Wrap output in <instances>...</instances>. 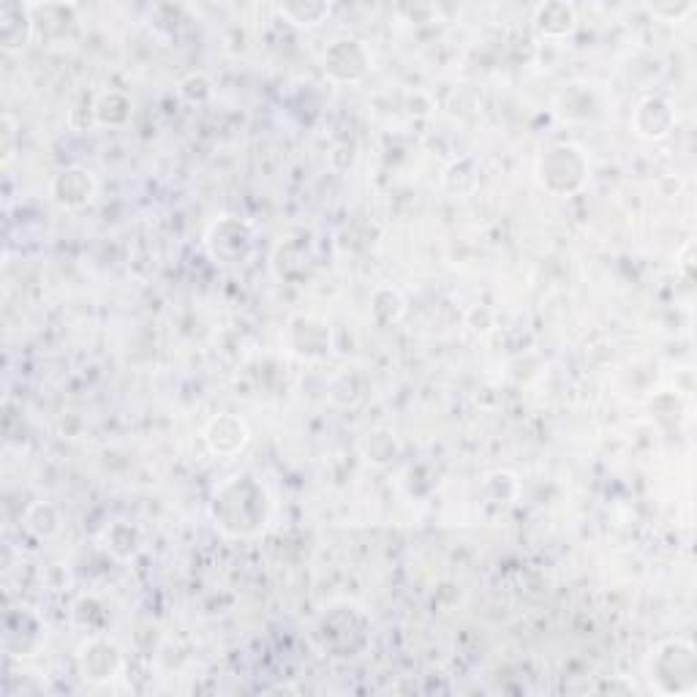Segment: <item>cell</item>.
Listing matches in <instances>:
<instances>
[{
    "label": "cell",
    "instance_id": "cell-7",
    "mask_svg": "<svg viewBox=\"0 0 697 697\" xmlns=\"http://www.w3.org/2000/svg\"><path fill=\"white\" fill-rule=\"evenodd\" d=\"M77 665L85 681L104 684V681H112V678L120 673V668H124V654H120V648L115 640L96 635V638L85 640L82 648H79Z\"/></svg>",
    "mask_w": 697,
    "mask_h": 697
},
{
    "label": "cell",
    "instance_id": "cell-18",
    "mask_svg": "<svg viewBox=\"0 0 697 697\" xmlns=\"http://www.w3.org/2000/svg\"><path fill=\"white\" fill-rule=\"evenodd\" d=\"M26 529L39 540H50L60 531V516L52 504L47 501H39V504L28 507L26 512Z\"/></svg>",
    "mask_w": 697,
    "mask_h": 697
},
{
    "label": "cell",
    "instance_id": "cell-15",
    "mask_svg": "<svg viewBox=\"0 0 697 697\" xmlns=\"http://www.w3.org/2000/svg\"><path fill=\"white\" fill-rule=\"evenodd\" d=\"M101 542H104V548L115 556V559L131 561L134 556L143 550V531L128 521L109 523L107 529H104Z\"/></svg>",
    "mask_w": 697,
    "mask_h": 697
},
{
    "label": "cell",
    "instance_id": "cell-9",
    "mask_svg": "<svg viewBox=\"0 0 697 697\" xmlns=\"http://www.w3.org/2000/svg\"><path fill=\"white\" fill-rule=\"evenodd\" d=\"M36 22L30 3L3 0L0 3V47L3 52H22L33 41Z\"/></svg>",
    "mask_w": 697,
    "mask_h": 697
},
{
    "label": "cell",
    "instance_id": "cell-10",
    "mask_svg": "<svg viewBox=\"0 0 697 697\" xmlns=\"http://www.w3.org/2000/svg\"><path fill=\"white\" fill-rule=\"evenodd\" d=\"M676 126V109L668 99L662 96H646L644 101H638L632 112V131L638 134L640 139H665Z\"/></svg>",
    "mask_w": 697,
    "mask_h": 697
},
{
    "label": "cell",
    "instance_id": "cell-12",
    "mask_svg": "<svg viewBox=\"0 0 697 697\" xmlns=\"http://www.w3.org/2000/svg\"><path fill=\"white\" fill-rule=\"evenodd\" d=\"M289 346L303 360H324L330 354V327L314 316H295L289 322Z\"/></svg>",
    "mask_w": 697,
    "mask_h": 697
},
{
    "label": "cell",
    "instance_id": "cell-19",
    "mask_svg": "<svg viewBox=\"0 0 697 697\" xmlns=\"http://www.w3.org/2000/svg\"><path fill=\"white\" fill-rule=\"evenodd\" d=\"M363 452L369 461L390 463L395 455H399V442L393 439V433L374 431V433H369V439L363 442Z\"/></svg>",
    "mask_w": 697,
    "mask_h": 697
},
{
    "label": "cell",
    "instance_id": "cell-17",
    "mask_svg": "<svg viewBox=\"0 0 697 697\" xmlns=\"http://www.w3.org/2000/svg\"><path fill=\"white\" fill-rule=\"evenodd\" d=\"M278 14L289 20L295 28H320L330 17V3L314 0V3H284L278 6Z\"/></svg>",
    "mask_w": 697,
    "mask_h": 697
},
{
    "label": "cell",
    "instance_id": "cell-5",
    "mask_svg": "<svg viewBox=\"0 0 697 697\" xmlns=\"http://www.w3.org/2000/svg\"><path fill=\"white\" fill-rule=\"evenodd\" d=\"M322 69L333 82L357 85L374 69V55L365 47V41L354 39V36H338L324 50Z\"/></svg>",
    "mask_w": 697,
    "mask_h": 697
},
{
    "label": "cell",
    "instance_id": "cell-14",
    "mask_svg": "<svg viewBox=\"0 0 697 697\" xmlns=\"http://www.w3.org/2000/svg\"><path fill=\"white\" fill-rule=\"evenodd\" d=\"M134 101L124 90H104L99 99L94 101V120L99 126L120 128L131 120Z\"/></svg>",
    "mask_w": 697,
    "mask_h": 697
},
{
    "label": "cell",
    "instance_id": "cell-4",
    "mask_svg": "<svg viewBox=\"0 0 697 697\" xmlns=\"http://www.w3.org/2000/svg\"><path fill=\"white\" fill-rule=\"evenodd\" d=\"M695 648L689 640H668L651 651L648 662V676L659 693H693L695 689Z\"/></svg>",
    "mask_w": 697,
    "mask_h": 697
},
{
    "label": "cell",
    "instance_id": "cell-21",
    "mask_svg": "<svg viewBox=\"0 0 697 697\" xmlns=\"http://www.w3.org/2000/svg\"><path fill=\"white\" fill-rule=\"evenodd\" d=\"M697 9V3H651L648 11L659 20H668V22H681L684 17H689Z\"/></svg>",
    "mask_w": 697,
    "mask_h": 697
},
{
    "label": "cell",
    "instance_id": "cell-2",
    "mask_svg": "<svg viewBox=\"0 0 697 697\" xmlns=\"http://www.w3.org/2000/svg\"><path fill=\"white\" fill-rule=\"evenodd\" d=\"M314 632L330 657H357L371 640V619L360 605L335 602L322 610Z\"/></svg>",
    "mask_w": 697,
    "mask_h": 697
},
{
    "label": "cell",
    "instance_id": "cell-13",
    "mask_svg": "<svg viewBox=\"0 0 697 697\" xmlns=\"http://www.w3.org/2000/svg\"><path fill=\"white\" fill-rule=\"evenodd\" d=\"M575 26H578L575 6L565 3V0H550V3H540L534 9L537 33L548 36V39H561V36H570Z\"/></svg>",
    "mask_w": 697,
    "mask_h": 697
},
{
    "label": "cell",
    "instance_id": "cell-20",
    "mask_svg": "<svg viewBox=\"0 0 697 697\" xmlns=\"http://www.w3.org/2000/svg\"><path fill=\"white\" fill-rule=\"evenodd\" d=\"M180 96L192 104H202L213 96V82L205 75H188L180 82Z\"/></svg>",
    "mask_w": 697,
    "mask_h": 697
},
{
    "label": "cell",
    "instance_id": "cell-16",
    "mask_svg": "<svg viewBox=\"0 0 697 697\" xmlns=\"http://www.w3.org/2000/svg\"><path fill=\"white\" fill-rule=\"evenodd\" d=\"M406 311V303H403L401 292L393 289V286H379L371 297V316H374L376 324L387 327V324L399 322Z\"/></svg>",
    "mask_w": 697,
    "mask_h": 697
},
{
    "label": "cell",
    "instance_id": "cell-22",
    "mask_svg": "<svg viewBox=\"0 0 697 697\" xmlns=\"http://www.w3.org/2000/svg\"><path fill=\"white\" fill-rule=\"evenodd\" d=\"M0 139H3V145H0V153H3V167H9L11 158H14V139H17V124L14 118H11L9 112L3 115V128H0Z\"/></svg>",
    "mask_w": 697,
    "mask_h": 697
},
{
    "label": "cell",
    "instance_id": "cell-8",
    "mask_svg": "<svg viewBox=\"0 0 697 697\" xmlns=\"http://www.w3.org/2000/svg\"><path fill=\"white\" fill-rule=\"evenodd\" d=\"M96 197V177L85 167L58 169L50 177V199L63 210H82Z\"/></svg>",
    "mask_w": 697,
    "mask_h": 697
},
{
    "label": "cell",
    "instance_id": "cell-11",
    "mask_svg": "<svg viewBox=\"0 0 697 697\" xmlns=\"http://www.w3.org/2000/svg\"><path fill=\"white\" fill-rule=\"evenodd\" d=\"M251 439L248 425L237 414H218L205 428V444L213 455L232 458L246 450Z\"/></svg>",
    "mask_w": 697,
    "mask_h": 697
},
{
    "label": "cell",
    "instance_id": "cell-3",
    "mask_svg": "<svg viewBox=\"0 0 697 697\" xmlns=\"http://www.w3.org/2000/svg\"><path fill=\"white\" fill-rule=\"evenodd\" d=\"M589 156L583 148L572 143H559L550 145L548 150H542V156L537 158V183L546 188L553 197H570V194L580 192L589 180Z\"/></svg>",
    "mask_w": 697,
    "mask_h": 697
},
{
    "label": "cell",
    "instance_id": "cell-1",
    "mask_svg": "<svg viewBox=\"0 0 697 697\" xmlns=\"http://www.w3.org/2000/svg\"><path fill=\"white\" fill-rule=\"evenodd\" d=\"M273 501L254 474H235L213 491L210 518L222 534L232 540H251L267 529Z\"/></svg>",
    "mask_w": 697,
    "mask_h": 697
},
{
    "label": "cell",
    "instance_id": "cell-6",
    "mask_svg": "<svg viewBox=\"0 0 697 697\" xmlns=\"http://www.w3.org/2000/svg\"><path fill=\"white\" fill-rule=\"evenodd\" d=\"M254 226L235 216H222L205 232V248L222 265H243L254 254Z\"/></svg>",
    "mask_w": 697,
    "mask_h": 697
}]
</instances>
